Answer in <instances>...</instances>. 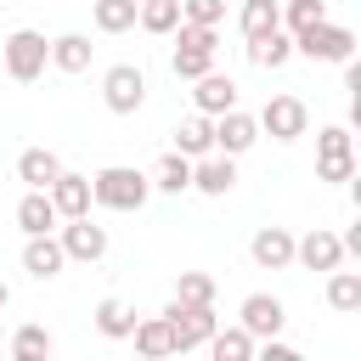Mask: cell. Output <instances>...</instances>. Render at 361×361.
<instances>
[{
    "label": "cell",
    "mask_w": 361,
    "mask_h": 361,
    "mask_svg": "<svg viewBox=\"0 0 361 361\" xmlns=\"http://www.w3.org/2000/svg\"><path fill=\"white\" fill-rule=\"evenodd\" d=\"M147 192H152V180H147L141 169H130V164H113V169H102V175L90 180V203L118 209V214L141 209V203H147Z\"/></svg>",
    "instance_id": "obj_1"
},
{
    "label": "cell",
    "mask_w": 361,
    "mask_h": 361,
    "mask_svg": "<svg viewBox=\"0 0 361 361\" xmlns=\"http://www.w3.org/2000/svg\"><path fill=\"white\" fill-rule=\"evenodd\" d=\"M214 51H220V34L203 28V23H175V79H197L214 68Z\"/></svg>",
    "instance_id": "obj_2"
},
{
    "label": "cell",
    "mask_w": 361,
    "mask_h": 361,
    "mask_svg": "<svg viewBox=\"0 0 361 361\" xmlns=\"http://www.w3.org/2000/svg\"><path fill=\"white\" fill-rule=\"evenodd\" d=\"M293 51L299 56H310V62H350L355 56V34L344 28V23H310V28H299L293 34Z\"/></svg>",
    "instance_id": "obj_3"
},
{
    "label": "cell",
    "mask_w": 361,
    "mask_h": 361,
    "mask_svg": "<svg viewBox=\"0 0 361 361\" xmlns=\"http://www.w3.org/2000/svg\"><path fill=\"white\" fill-rule=\"evenodd\" d=\"M0 62H6V73H11L17 85H34V79L45 73V62H51V39L34 34V28H17V34L0 45Z\"/></svg>",
    "instance_id": "obj_4"
},
{
    "label": "cell",
    "mask_w": 361,
    "mask_h": 361,
    "mask_svg": "<svg viewBox=\"0 0 361 361\" xmlns=\"http://www.w3.org/2000/svg\"><path fill=\"white\" fill-rule=\"evenodd\" d=\"M164 322H169V338H175V350L186 355V350L209 344V333H214V305H186V299H169Z\"/></svg>",
    "instance_id": "obj_5"
},
{
    "label": "cell",
    "mask_w": 361,
    "mask_h": 361,
    "mask_svg": "<svg viewBox=\"0 0 361 361\" xmlns=\"http://www.w3.org/2000/svg\"><path fill=\"white\" fill-rule=\"evenodd\" d=\"M102 102H107L113 113H135V107L147 102V73H141L135 62H113V68L102 73Z\"/></svg>",
    "instance_id": "obj_6"
},
{
    "label": "cell",
    "mask_w": 361,
    "mask_h": 361,
    "mask_svg": "<svg viewBox=\"0 0 361 361\" xmlns=\"http://www.w3.org/2000/svg\"><path fill=\"white\" fill-rule=\"evenodd\" d=\"M316 175L322 180H350L355 175V147H350V130L344 124H327L316 135Z\"/></svg>",
    "instance_id": "obj_7"
},
{
    "label": "cell",
    "mask_w": 361,
    "mask_h": 361,
    "mask_svg": "<svg viewBox=\"0 0 361 361\" xmlns=\"http://www.w3.org/2000/svg\"><path fill=\"white\" fill-rule=\"evenodd\" d=\"M305 124H310V113H305L299 96H271V102L259 107V130H265L271 141H299Z\"/></svg>",
    "instance_id": "obj_8"
},
{
    "label": "cell",
    "mask_w": 361,
    "mask_h": 361,
    "mask_svg": "<svg viewBox=\"0 0 361 361\" xmlns=\"http://www.w3.org/2000/svg\"><path fill=\"white\" fill-rule=\"evenodd\" d=\"M254 141H259V118H254V113H243V107L214 113V152L237 158V152H248Z\"/></svg>",
    "instance_id": "obj_9"
},
{
    "label": "cell",
    "mask_w": 361,
    "mask_h": 361,
    "mask_svg": "<svg viewBox=\"0 0 361 361\" xmlns=\"http://www.w3.org/2000/svg\"><path fill=\"white\" fill-rule=\"evenodd\" d=\"M293 259H299L305 271H333V265H344V243H338V231L316 226V231L293 237Z\"/></svg>",
    "instance_id": "obj_10"
},
{
    "label": "cell",
    "mask_w": 361,
    "mask_h": 361,
    "mask_svg": "<svg viewBox=\"0 0 361 361\" xmlns=\"http://www.w3.org/2000/svg\"><path fill=\"white\" fill-rule=\"evenodd\" d=\"M56 243H62V254H68V259H85V265H96V259L107 254V231H102V226H90V214H73V220L62 226V237H56Z\"/></svg>",
    "instance_id": "obj_11"
},
{
    "label": "cell",
    "mask_w": 361,
    "mask_h": 361,
    "mask_svg": "<svg viewBox=\"0 0 361 361\" xmlns=\"http://www.w3.org/2000/svg\"><path fill=\"white\" fill-rule=\"evenodd\" d=\"M248 254H254L259 271H288V265H293V231H282V226H259L254 243H248Z\"/></svg>",
    "instance_id": "obj_12"
},
{
    "label": "cell",
    "mask_w": 361,
    "mask_h": 361,
    "mask_svg": "<svg viewBox=\"0 0 361 361\" xmlns=\"http://www.w3.org/2000/svg\"><path fill=\"white\" fill-rule=\"evenodd\" d=\"M237 316H243V327H248L254 338H276V333H282V322H288V310H282V299H276V293H248Z\"/></svg>",
    "instance_id": "obj_13"
},
{
    "label": "cell",
    "mask_w": 361,
    "mask_h": 361,
    "mask_svg": "<svg viewBox=\"0 0 361 361\" xmlns=\"http://www.w3.org/2000/svg\"><path fill=\"white\" fill-rule=\"evenodd\" d=\"M192 186L209 192V197H226V192L237 186V164H231L226 152H203V158L192 164Z\"/></svg>",
    "instance_id": "obj_14"
},
{
    "label": "cell",
    "mask_w": 361,
    "mask_h": 361,
    "mask_svg": "<svg viewBox=\"0 0 361 361\" xmlns=\"http://www.w3.org/2000/svg\"><path fill=\"white\" fill-rule=\"evenodd\" d=\"M62 265H68V254H62V243H56L51 231L28 237V248H23V271H28L34 282H51V276H56Z\"/></svg>",
    "instance_id": "obj_15"
},
{
    "label": "cell",
    "mask_w": 361,
    "mask_h": 361,
    "mask_svg": "<svg viewBox=\"0 0 361 361\" xmlns=\"http://www.w3.org/2000/svg\"><path fill=\"white\" fill-rule=\"evenodd\" d=\"M192 102H197V113H226V107H237V79L231 73H197V90H192Z\"/></svg>",
    "instance_id": "obj_16"
},
{
    "label": "cell",
    "mask_w": 361,
    "mask_h": 361,
    "mask_svg": "<svg viewBox=\"0 0 361 361\" xmlns=\"http://www.w3.org/2000/svg\"><path fill=\"white\" fill-rule=\"evenodd\" d=\"M45 192H51V203H56V214H62V220L90 214V175H68V169H62Z\"/></svg>",
    "instance_id": "obj_17"
},
{
    "label": "cell",
    "mask_w": 361,
    "mask_h": 361,
    "mask_svg": "<svg viewBox=\"0 0 361 361\" xmlns=\"http://www.w3.org/2000/svg\"><path fill=\"white\" fill-rule=\"evenodd\" d=\"M56 203H51V192H39V186H28V197L17 203V226L28 231V237H39V231H56Z\"/></svg>",
    "instance_id": "obj_18"
},
{
    "label": "cell",
    "mask_w": 361,
    "mask_h": 361,
    "mask_svg": "<svg viewBox=\"0 0 361 361\" xmlns=\"http://www.w3.org/2000/svg\"><path fill=\"white\" fill-rule=\"evenodd\" d=\"M288 56H293V34L288 28H271V34H254L248 39V62L254 68H282Z\"/></svg>",
    "instance_id": "obj_19"
},
{
    "label": "cell",
    "mask_w": 361,
    "mask_h": 361,
    "mask_svg": "<svg viewBox=\"0 0 361 361\" xmlns=\"http://www.w3.org/2000/svg\"><path fill=\"white\" fill-rule=\"evenodd\" d=\"M56 175H62V158H56L51 147H28V152L17 158V180H28V186H39V192H45Z\"/></svg>",
    "instance_id": "obj_20"
},
{
    "label": "cell",
    "mask_w": 361,
    "mask_h": 361,
    "mask_svg": "<svg viewBox=\"0 0 361 361\" xmlns=\"http://www.w3.org/2000/svg\"><path fill=\"white\" fill-rule=\"evenodd\" d=\"M90 51H96V45H90L85 34H56V39H51V68L85 73V68H90Z\"/></svg>",
    "instance_id": "obj_21"
},
{
    "label": "cell",
    "mask_w": 361,
    "mask_h": 361,
    "mask_svg": "<svg viewBox=\"0 0 361 361\" xmlns=\"http://www.w3.org/2000/svg\"><path fill=\"white\" fill-rule=\"evenodd\" d=\"M175 152H186V158L214 152V118H209V113H192V118L175 130Z\"/></svg>",
    "instance_id": "obj_22"
},
{
    "label": "cell",
    "mask_w": 361,
    "mask_h": 361,
    "mask_svg": "<svg viewBox=\"0 0 361 361\" xmlns=\"http://www.w3.org/2000/svg\"><path fill=\"white\" fill-rule=\"evenodd\" d=\"M130 338H135V350H141L147 361H158V355H175V338H169V322H164V316H147V322H135V327H130Z\"/></svg>",
    "instance_id": "obj_23"
},
{
    "label": "cell",
    "mask_w": 361,
    "mask_h": 361,
    "mask_svg": "<svg viewBox=\"0 0 361 361\" xmlns=\"http://www.w3.org/2000/svg\"><path fill=\"white\" fill-rule=\"evenodd\" d=\"M152 186H158V192H186V186H192V158H186V152H164L158 169H152Z\"/></svg>",
    "instance_id": "obj_24"
},
{
    "label": "cell",
    "mask_w": 361,
    "mask_h": 361,
    "mask_svg": "<svg viewBox=\"0 0 361 361\" xmlns=\"http://www.w3.org/2000/svg\"><path fill=\"white\" fill-rule=\"evenodd\" d=\"M327 305H333V310H344V316H350V310H361V276L333 265V271H327Z\"/></svg>",
    "instance_id": "obj_25"
},
{
    "label": "cell",
    "mask_w": 361,
    "mask_h": 361,
    "mask_svg": "<svg viewBox=\"0 0 361 361\" xmlns=\"http://www.w3.org/2000/svg\"><path fill=\"white\" fill-rule=\"evenodd\" d=\"M209 350H214V361H248L254 355V333L248 327H226V333L214 327L209 333Z\"/></svg>",
    "instance_id": "obj_26"
},
{
    "label": "cell",
    "mask_w": 361,
    "mask_h": 361,
    "mask_svg": "<svg viewBox=\"0 0 361 361\" xmlns=\"http://www.w3.org/2000/svg\"><path fill=\"white\" fill-rule=\"evenodd\" d=\"M135 23H141L147 34H175V23H180V0H141Z\"/></svg>",
    "instance_id": "obj_27"
},
{
    "label": "cell",
    "mask_w": 361,
    "mask_h": 361,
    "mask_svg": "<svg viewBox=\"0 0 361 361\" xmlns=\"http://www.w3.org/2000/svg\"><path fill=\"white\" fill-rule=\"evenodd\" d=\"M96 327H102V338H130L135 310H130L124 299H102V305H96Z\"/></svg>",
    "instance_id": "obj_28"
},
{
    "label": "cell",
    "mask_w": 361,
    "mask_h": 361,
    "mask_svg": "<svg viewBox=\"0 0 361 361\" xmlns=\"http://www.w3.org/2000/svg\"><path fill=\"white\" fill-rule=\"evenodd\" d=\"M271 28H282V6L276 0H243V39L271 34Z\"/></svg>",
    "instance_id": "obj_29"
},
{
    "label": "cell",
    "mask_w": 361,
    "mask_h": 361,
    "mask_svg": "<svg viewBox=\"0 0 361 361\" xmlns=\"http://www.w3.org/2000/svg\"><path fill=\"white\" fill-rule=\"evenodd\" d=\"M135 11H141V0H96V28L124 34V28H135Z\"/></svg>",
    "instance_id": "obj_30"
},
{
    "label": "cell",
    "mask_w": 361,
    "mask_h": 361,
    "mask_svg": "<svg viewBox=\"0 0 361 361\" xmlns=\"http://www.w3.org/2000/svg\"><path fill=\"white\" fill-rule=\"evenodd\" d=\"M11 355H17V361L51 355V333H45V327H17V333H11Z\"/></svg>",
    "instance_id": "obj_31"
},
{
    "label": "cell",
    "mask_w": 361,
    "mask_h": 361,
    "mask_svg": "<svg viewBox=\"0 0 361 361\" xmlns=\"http://www.w3.org/2000/svg\"><path fill=\"white\" fill-rule=\"evenodd\" d=\"M322 17H327V0H288V6H282V28H288V34H299V28L322 23Z\"/></svg>",
    "instance_id": "obj_32"
},
{
    "label": "cell",
    "mask_w": 361,
    "mask_h": 361,
    "mask_svg": "<svg viewBox=\"0 0 361 361\" xmlns=\"http://www.w3.org/2000/svg\"><path fill=\"white\" fill-rule=\"evenodd\" d=\"M175 299H186V305H214V276H203V271H180Z\"/></svg>",
    "instance_id": "obj_33"
},
{
    "label": "cell",
    "mask_w": 361,
    "mask_h": 361,
    "mask_svg": "<svg viewBox=\"0 0 361 361\" xmlns=\"http://www.w3.org/2000/svg\"><path fill=\"white\" fill-rule=\"evenodd\" d=\"M226 17V0H180V23H203V28H220Z\"/></svg>",
    "instance_id": "obj_34"
},
{
    "label": "cell",
    "mask_w": 361,
    "mask_h": 361,
    "mask_svg": "<svg viewBox=\"0 0 361 361\" xmlns=\"http://www.w3.org/2000/svg\"><path fill=\"white\" fill-rule=\"evenodd\" d=\"M265 361H299V350H293V344H276V338H265Z\"/></svg>",
    "instance_id": "obj_35"
},
{
    "label": "cell",
    "mask_w": 361,
    "mask_h": 361,
    "mask_svg": "<svg viewBox=\"0 0 361 361\" xmlns=\"http://www.w3.org/2000/svg\"><path fill=\"white\" fill-rule=\"evenodd\" d=\"M6 299H11V288H6V282H0V310H6Z\"/></svg>",
    "instance_id": "obj_36"
}]
</instances>
